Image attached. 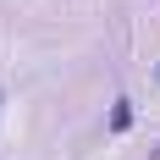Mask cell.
Instances as JSON below:
<instances>
[{
	"instance_id": "obj_1",
	"label": "cell",
	"mask_w": 160,
	"mask_h": 160,
	"mask_svg": "<svg viewBox=\"0 0 160 160\" xmlns=\"http://www.w3.org/2000/svg\"><path fill=\"white\" fill-rule=\"evenodd\" d=\"M127 122H132V111H127V99H116V116H111V127L122 132V127H127Z\"/></svg>"
}]
</instances>
